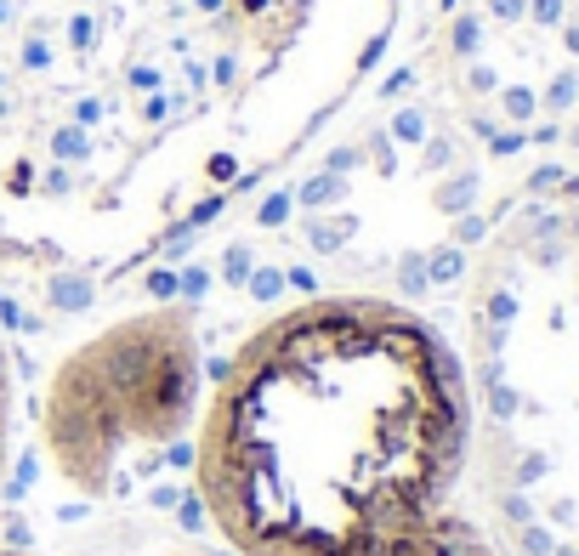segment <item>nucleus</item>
<instances>
[{"instance_id":"f257e3e1","label":"nucleus","mask_w":579,"mask_h":556,"mask_svg":"<svg viewBox=\"0 0 579 556\" xmlns=\"http://www.w3.org/2000/svg\"><path fill=\"white\" fill-rule=\"evenodd\" d=\"M398 0H0V261L188 256L381 63Z\"/></svg>"},{"instance_id":"f03ea898","label":"nucleus","mask_w":579,"mask_h":556,"mask_svg":"<svg viewBox=\"0 0 579 556\" xmlns=\"http://www.w3.org/2000/svg\"><path fill=\"white\" fill-rule=\"evenodd\" d=\"M211 375L193 488L239 556H381L460 483L466 369L398 301L307 296Z\"/></svg>"},{"instance_id":"7ed1b4c3","label":"nucleus","mask_w":579,"mask_h":556,"mask_svg":"<svg viewBox=\"0 0 579 556\" xmlns=\"http://www.w3.org/2000/svg\"><path fill=\"white\" fill-rule=\"evenodd\" d=\"M199 403V330L193 307H154L120 318L57 364L40 437L57 477L86 500L125 488V460H165Z\"/></svg>"},{"instance_id":"20e7f679","label":"nucleus","mask_w":579,"mask_h":556,"mask_svg":"<svg viewBox=\"0 0 579 556\" xmlns=\"http://www.w3.org/2000/svg\"><path fill=\"white\" fill-rule=\"evenodd\" d=\"M381 556H494V545L477 534L466 517H455V511L443 505L432 522H421L415 534H404L392 551H381Z\"/></svg>"},{"instance_id":"39448f33","label":"nucleus","mask_w":579,"mask_h":556,"mask_svg":"<svg viewBox=\"0 0 579 556\" xmlns=\"http://www.w3.org/2000/svg\"><path fill=\"white\" fill-rule=\"evenodd\" d=\"M6 454H12V364L0 347V483H6Z\"/></svg>"},{"instance_id":"423d86ee","label":"nucleus","mask_w":579,"mask_h":556,"mask_svg":"<svg viewBox=\"0 0 579 556\" xmlns=\"http://www.w3.org/2000/svg\"><path fill=\"white\" fill-rule=\"evenodd\" d=\"M0 551H35V528L23 511H6L0 517Z\"/></svg>"},{"instance_id":"0eeeda50","label":"nucleus","mask_w":579,"mask_h":556,"mask_svg":"<svg viewBox=\"0 0 579 556\" xmlns=\"http://www.w3.org/2000/svg\"><path fill=\"white\" fill-rule=\"evenodd\" d=\"M176 522H182V534H205V528H211V511H205V500H199V488H182Z\"/></svg>"},{"instance_id":"6e6552de","label":"nucleus","mask_w":579,"mask_h":556,"mask_svg":"<svg viewBox=\"0 0 579 556\" xmlns=\"http://www.w3.org/2000/svg\"><path fill=\"white\" fill-rule=\"evenodd\" d=\"M517 551H523V556H551V551H557V539L545 534L540 522H523V528H517Z\"/></svg>"},{"instance_id":"1a4fd4ad","label":"nucleus","mask_w":579,"mask_h":556,"mask_svg":"<svg viewBox=\"0 0 579 556\" xmlns=\"http://www.w3.org/2000/svg\"><path fill=\"white\" fill-rule=\"evenodd\" d=\"M500 511H506V522H511V528H523V522H534V505H528L523 494H506V500H500Z\"/></svg>"},{"instance_id":"9d476101","label":"nucleus","mask_w":579,"mask_h":556,"mask_svg":"<svg viewBox=\"0 0 579 556\" xmlns=\"http://www.w3.org/2000/svg\"><path fill=\"white\" fill-rule=\"evenodd\" d=\"M335 193H341V188H335L330 176H318V182H307V188H301V199H307V205H313V199L324 205V199H335Z\"/></svg>"},{"instance_id":"9b49d317","label":"nucleus","mask_w":579,"mask_h":556,"mask_svg":"<svg viewBox=\"0 0 579 556\" xmlns=\"http://www.w3.org/2000/svg\"><path fill=\"white\" fill-rule=\"evenodd\" d=\"M545 477V454H523V471H517V483H540Z\"/></svg>"},{"instance_id":"f8f14e48","label":"nucleus","mask_w":579,"mask_h":556,"mask_svg":"<svg viewBox=\"0 0 579 556\" xmlns=\"http://www.w3.org/2000/svg\"><path fill=\"white\" fill-rule=\"evenodd\" d=\"M421 284H426V267H421V256H409V261H404V290L415 296Z\"/></svg>"},{"instance_id":"ddd939ff","label":"nucleus","mask_w":579,"mask_h":556,"mask_svg":"<svg viewBox=\"0 0 579 556\" xmlns=\"http://www.w3.org/2000/svg\"><path fill=\"white\" fill-rule=\"evenodd\" d=\"M148 500H154V505H159V511H171V505H176V500H182V488H176V483H159V488H154V494H148Z\"/></svg>"},{"instance_id":"4468645a","label":"nucleus","mask_w":579,"mask_h":556,"mask_svg":"<svg viewBox=\"0 0 579 556\" xmlns=\"http://www.w3.org/2000/svg\"><path fill=\"white\" fill-rule=\"evenodd\" d=\"M432 273H438V278H455V273H460V256H455V250H443V256L432 261Z\"/></svg>"},{"instance_id":"2eb2a0df","label":"nucleus","mask_w":579,"mask_h":556,"mask_svg":"<svg viewBox=\"0 0 579 556\" xmlns=\"http://www.w3.org/2000/svg\"><path fill=\"white\" fill-rule=\"evenodd\" d=\"M551 556H574V551H568V545H557V551H551Z\"/></svg>"},{"instance_id":"dca6fc26","label":"nucleus","mask_w":579,"mask_h":556,"mask_svg":"<svg viewBox=\"0 0 579 556\" xmlns=\"http://www.w3.org/2000/svg\"><path fill=\"white\" fill-rule=\"evenodd\" d=\"M0 556H35V551H0Z\"/></svg>"},{"instance_id":"f3484780","label":"nucleus","mask_w":579,"mask_h":556,"mask_svg":"<svg viewBox=\"0 0 579 556\" xmlns=\"http://www.w3.org/2000/svg\"><path fill=\"white\" fill-rule=\"evenodd\" d=\"M222 556H239V551H222Z\"/></svg>"},{"instance_id":"a211bd4d","label":"nucleus","mask_w":579,"mask_h":556,"mask_svg":"<svg viewBox=\"0 0 579 556\" xmlns=\"http://www.w3.org/2000/svg\"><path fill=\"white\" fill-rule=\"evenodd\" d=\"M574 556H579V551H574Z\"/></svg>"}]
</instances>
